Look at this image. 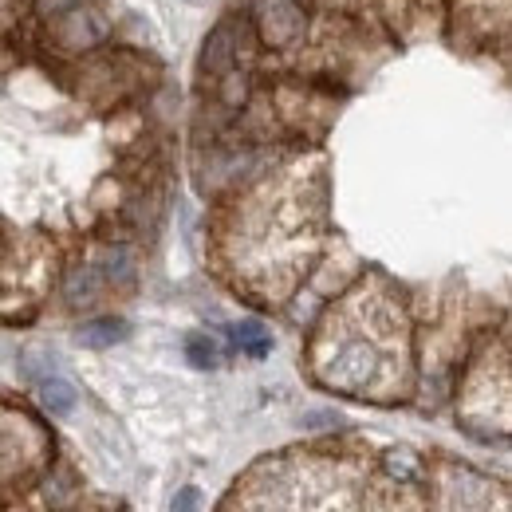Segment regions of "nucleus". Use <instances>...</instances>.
I'll use <instances>...</instances> for the list:
<instances>
[{
    "instance_id": "5",
    "label": "nucleus",
    "mask_w": 512,
    "mask_h": 512,
    "mask_svg": "<svg viewBox=\"0 0 512 512\" xmlns=\"http://www.w3.org/2000/svg\"><path fill=\"white\" fill-rule=\"evenodd\" d=\"M186 355H190L193 367H217V347L209 343V339H201V335H193L190 343H186Z\"/></svg>"
},
{
    "instance_id": "3",
    "label": "nucleus",
    "mask_w": 512,
    "mask_h": 512,
    "mask_svg": "<svg viewBox=\"0 0 512 512\" xmlns=\"http://www.w3.org/2000/svg\"><path fill=\"white\" fill-rule=\"evenodd\" d=\"M40 402L56 414V418H64L75 410V386L64 383V379H56V375H48V379H40Z\"/></svg>"
},
{
    "instance_id": "6",
    "label": "nucleus",
    "mask_w": 512,
    "mask_h": 512,
    "mask_svg": "<svg viewBox=\"0 0 512 512\" xmlns=\"http://www.w3.org/2000/svg\"><path fill=\"white\" fill-rule=\"evenodd\" d=\"M197 501H201V493H197V489H182V493H178V501H174V512H197Z\"/></svg>"
},
{
    "instance_id": "2",
    "label": "nucleus",
    "mask_w": 512,
    "mask_h": 512,
    "mask_svg": "<svg viewBox=\"0 0 512 512\" xmlns=\"http://www.w3.org/2000/svg\"><path fill=\"white\" fill-rule=\"evenodd\" d=\"M130 335L127 320H91L79 327V343L83 347H115Z\"/></svg>"
},
{
    "instance_id": "1",
    "label": "nucleus",
    "mask_w": 512,
    "mask_h": 512,
    "mask_svg": "<svg viewBox=\"0 0 512 512\" xmlns=\"http://www.w3.org/2000/svg\"><path fill=\"white\" fill-rule=\"evenodd\" d=\"M170 123L166 64L115 0H0V312L134 280Z\"/></svg>"
},
{
    "instance_id": "4",
    "label": "nucleus",
    "mask_w": 512,
    "mask_h": 512,
    "mask_svg": "<svg viewBox=\"0 0 512 512\" xmlns=\"http://www.w3.org/2000/svg\"><path fill=\"white\" fill-rule=\"evenodd\" d=\"M233 335H237V343H241L249 355H256V359L268 355V347H272V339H268V331H264L260 323H241Z\"/></svg>"
}]
</instances>
